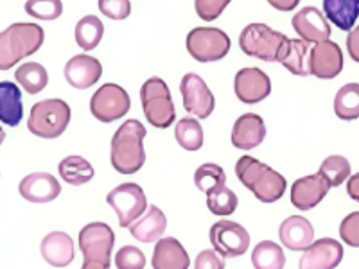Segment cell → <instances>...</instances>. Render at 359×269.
I'll return each instance as SVG.
<instances>
[{
  "mask_svg": "<svg viewBox=\"0 0 359 269\" xmlns=\"http://www.w3.org/2000/svg\"><path fill=\"white\" fill-rule=\"evenodd\" d=\"M146 126L137 118H130L111 137L110 160L118 174H135L144 167Z\"/></svg>",
  "mask_w": 359,
  "mask_h": 269,
  "instance_id": "cell-1",
  "label": "cell"
},
{
  "mask_svg": "<svg viewBox=\"0 0 359 269\" xmlns=\"http://www.w3.org/2000/svg\"><path fill=\"white\" fill-rule=\"evenodd\" d=\"M236 174L243 185L262 203H275L287 188L286 178L253 156H241L236 163Z\"/></svg>",
  "mask_w": 359,
  "mask_h": 269,
  "instance_id": "cell-2",
  "label": "cell"
},
{
  "mask_svg": "<svg viewBox=\"0 0 359 269\" xmlns=\"http://www.w3.org/2000/svg\"><path fill=\"white\" fill-rule=\"evenodd\" d=\"M43 40L45 33L40 25L25 22L9 25L0 33V70L13 69L20 60L40 50Z\"/></svg>",
  "mask_w": 359,
  "mask_h": 269,
  "instance_id": "cell-3",
  "label": "cell"
},
{
  "mask_svg": "<svg viewBox=\"0 0 359 269\" xmlns=\"http://www.w3.org/2000/svg\"><path fill=\"white\" fill-rule=\"evenodd\" d=\"M70 106L63 99H45L31 108L27 130L40 139H57L70 123Z\"/></svg>",
  "mask_w": 359,
  "mask_h": 269,
  "instance_id": "cell-4",
  "label": "cell"
},
{
  "mask_svg": "<svg viewBox=\"0 0 359 269\" xmlns=\"http://www.w3.org/2000/svg\"><path fill=\"white\" fill-rule=\"evenodd\" d=\"M140 102L147 123L158 130H168L176 118V108L168 83L160 78H149L140 88Z\"/></svg>",
  "mask_w": 359,
  "mask_h": 269,
  "instance_id": "cell-5",
  "label": "cell"
},
{
  "mask_svg": "<svg viewBox=\"0 0 359 269\" xmlns=\"http://www.w3.org/2000/svg\"><path fill=\"white\" fill-rule=\"evenodd\" d=\"M286 34L273 31L266 24H250L239 34V47L246 56L257 57L261 62H277Z\"/></svg>",
  "mask_w": 359,
  "mask_h": 269,
  "instance_id": "cell-6",
  "label": "cell"
},
{
  "mask_svg": "<svg viewBox=\"0 0 359 269\" xmlns=\"http://www.w3.org/2000/svg\"><path fill=\"white\" fill-rule=\"evenodd\" d=\"M229 50V34L217 27H194L187 34V53L200 63L219 62Z\"/></svg>",
  "mask_w": 359,
  "mask_h": 269,
  "instance_id": "cell-7",
  "label": "cell"
},
{
  "mask_svg": "<svg viewBox=\"0 0 359 269\" xmlns=\"http://www.w3.org/2000/svg\"><path fill=\"white\" fill-rule=\"evenodd\" d=\"M131 108L130 94L115 83H104L90 99V111L99 123L110 124L124 117Z\"/></svg>",
  "mask_w": 359,
  "mask_h": 269,
  "instance_id": "cell-8",
  "label": "cell"
},
{
  "mask_svg": "<svg viewBox=\"0 0 359 269\" xmlns=\"http://www.w3.org/2000/svg\"><path fill=\"white\" fill-rule=\"evenodd\" d=\"M107 201L117 214L118 224L123 228H130L147 210L146 194L137 184H121L108 192Z\"/></svg>",
  "mask_w": 359,
  "mask_h": 269,
  "instance_id": "cell-9",
  "label": "cell"
},
{
  "mask_svg": "<svg viewBox=\"0 0 359 269\" xmlns=\"http://www.w3.org/2000/svg\"><path fill=\"white\" fill-rule=\"evenodd\" d=\"M210 244L214 246V251H217L223 258L241 257L248 251L250 233L245 226L233 221L223 219L212 224L210 233H208Z\"/></svg>",
  "mask_w": 359,
  "mask_h": 269,
  "instance_id": "cell-10",
  "label": "cell"
},
{
  "mask_svg": "<svg viewBox=\"0 0 359 269\" xmlns=\"http://www.w3.org/2000/svg\"><path fill=\"white\" fill-rule=\"evenodd\" d=\"M115 233L107 223H90L79 232V249L85 261L110 264Z\"/></svg>",
  "mask_w": 359,
  "mask_h": 269,
  "instance_id": "cell-11",
  "label": "cell"
},
{
  "mask_svg": "<svg viewBox=\"0 0 359 269\" xmlns=\"http://www.w3.org/2000/svg\"><path fill=\"white\" fill-rule=\"evenodd\" d=\"M180 94L184 99V108L187 113L198 118H207L212 115L216 108V99L207 83L198 74H185L180 83Z\"/></svg>",
  "mask_w": 359,
  "mask_h": 269,
  "instance_id": "cell-12",
  "label": "cell"
},
{
  "mask_svg": "<svg viewBox=\"0 0 359 269\" xmlns=\"http://www.w3.org/2000/svg\"><path fill=\"white\" fill-rule=\"evenodd\" d=\"M233 90L237 99L245 104H257L271 94V81L268 74L257 67L241 69L233 79Z\"/></svg>",
  "mask_w": 359,
  "mask_h": 269,
  "instance_id": "cell-13",
  "label": "cell"
},
{
  "mask_svg": "<svg viewBox=\"0 0 359 269\" xmlns=\"http://www.w3.org/2000/svg\"><path fill=\"white\" fill-rule=\"evenodd\" d=\"M293 29L300 36V40L307 41V43H323L329 41L331 38V25L327 22L325 15L314 6H307V8L300 9L291 20Z\"/></svg>",
  "mask_w": 359,
  "mask_h": 269,
  "instance_id": "cell-14",
  "label": "cell"
},
{
  "mask_svg": "<svg viewBox=\"0 0 359 269\" xmlns=\"http://www.w3.org/2000/svg\"><path fill=\"white\" fill-rule=\"evenodd\" d=\"M343 261V246L336 239L323 237L304 251L298 269H334Z\"/></svg>",
  "mask_w": 359,
  "mask_h": 269,
  "instance_id": "cell-15",
  "label": "cell"
},
{
  "mask_svg": "<svg viewBox=\"0 0 359 269\" xmlns=\"http://www.w3.org/2000/svg\"><path fill=\"white\" fill-rule=\"evenodd\" d=\"M311 76L320 79H334L343 70V53L336 41L314 45L309 54Z\"/></svg>",
  "mask_w": 359,
  "mask_h": 269,
  "instance_id": "cell-16",
  "label": "cell"
},
{
  "mask_svg": "<svg viewBox=\"0 0 359 269\" xmlns=\"http://www.w3.org/2000/svg\"><path fill=\"white\" fill-rule=\"evenodd\" d=\"M18 192L29 203H50L62 192V185L49 172H33L27 174L18 185Z\"/></svg>",
  "mask_w": 359,
  "mask_h": 269,
  "instance_id": "cell-17",
  "label": "cell"
},
{
  "mask_svg": "<svg viewBox=\"0 0 359 269\" xmlns=\"http://www.w3.org/2000/svg\"><path fill=\"white\" fill-rule=\"evenodd\" d=\"M102 65L97 57L90 54H78L70 57L65 65V79L72 88L85 90L101 79Z\"/></svg>",
  "mask_w": 359,
  "mask_h": 269,
  "instance_id": "cell-18",
  "label": "cell"
},
{
  "mask_svg": "<svg viewBox=\"0 0 359 269\" xmlns=\"http://www.w3.org/2000/svg\"><path fill=\"white\" fill-rule=\"evenodd\" d=\"M329 188H331L329 184L318 172L306 176V178H300L291 185V203L298 210H311L318 203H322Z\"/></svg>",
  "mask_w": 359,
  "mask_h": 269,
  "instance_id": "cell-19",
  "label": "cell"
},
{
  "mask_svg": "<svg viewBox=\"0 0 359 269\" xmlns=\"http://www.w3.org/2000/svg\"><path fill=\"white\" fill-rule=\"evenodd\" d=\"M278 237L282 246H286L291 251H306L314 242V228L306 217L291 216L282 221Z\"/></svg>",
  "mask_w": 359,
  "mask_h": 269,
  "instance_id": "cell-20",
  "label": "cell"
},
{
  "mask_svg": "<svg viewBox=\"0 0 359 269\" xmlns=\"http://www.w3.org/2000/svg\"><path fill=\"white\" fill-rule=\"evenodd\" d=\"M41 257L54 268H67L76 255L72 237L65 232H50L43 237L40 246Z\"/></svg>",
  "mask_w": 359,
  "mask_h": 269,
  "instance_id": "cell-21",
  "label": "cell"
},
{
  "mask_svg": "<svg viewBox=\"0 0 359 269\" xmlns=\"http://www.w3.org/2000/svg\"><path fill=\"white\" fill-rule=\"evenodd\" d=\"M266 139V124L257 113H245L237 117L232 127V144L237 149H253Z\"/></svg>",
  "mask_w": 359,
  "mask_h": 269,
  "instance_id": "cell-22",
  "label": "cell"
},
{
  "mask_svg": "<svg viewBox=\"0 0 359 269\" xmlns=\"http://www.w3.org/2000/svg\"><path fill=\"white\" fill-rule=\"evenodd\" d=\"M153 269H189L191 258L187 249L175 237H163L153 251Z\"/></svg>",
  "mask_w": 359,
  "mask_h": 269,
  "instance_id": "cell-23",
  "label": "cell"
},
{
  "mask_svg": "<svg viewBox=\"0 0 359 269\" xmlns=\"http://www.w3.org/2000/svg\"><path fill=\"white\" fill-rule=\"evenodd\" d=\"M168 228V217L158 207H149L142 217L130 226V233L140 242H158Z\"/></svg>",
  "mask_w": 359,
  "mask_h": 269,
  "instance_id": "cell-24",
  "label": "cell"
},
{
  "mask_svg": "<svg viewBox=\"0 0 359 269\" xmlns=\"http://www.w3.org/2000/svg\"><path fill=\"white\" fill-rule=\"evenodd\" d=\"M309 43L300 38H287L286 43L282 45L277 62L286 67L294 76H311L309 70Z\"/></svg>",
  "mask_w": 359,
  "mask_h": 269,
  "instance_id": "cell-25",
  "label": "cell"
},
{
  "mask_svg": "<svg viewBox=\"0 0 359 269\" xmlns=\"http://www.w3.org/2000/svg\"><path fill=\"white\" fill-rule=\"evenodd\" d=\"M24 117L22 92L15 83L0 81V123L6 126H18Z\"/></svg>",
  "mask_w": 359,
  "mask_h": 269,
  "instance_id": "cell-26",
  "label": "cell"
},
{
  "mask_svg": "<svg viewBox=\"0 0 359 269\" xmlns=\"http://www.w3.org/2000/svg\"><path fill=\"white\" fill-rule=\"evenodd\" d=\"M323 15L336 27L351 33L359 17V0H325L323 2Z\"/></svg>",
  "mask_w": 359,
  "mask_h": 269,
  "instance_id": "cell-27",
  "label": "cell"
},
{
  "mask_svg": "<svg viewBox=\"0 0 359 269\" xmlns=\"http://www.w3.org/2000/svg\"><path fill=\"white\" fill-rule=\"evenodd\" d=\"M57 172H60L65 184L74 185V187L88 184L90 179L94 178V167L90 165L88 160L78 155L63 158L60 165H57Z\"/></svg>",
  "mask_w": 359,
  "mask_h": 269,
  "instance_id": "cell-28",
  "label": "cell"
},
{
  "mask_svg": "<svg viewBox=\"0 0 359 269\" xmlns=\"http://www.w3.org/2000/svg\"><path fill=\"white\" fill-rule=\"evenodd\" d=\"M15 79H17L18 85H20L27 94L34 95L40 94L41 90L47 86V83H49V74H47L45 67L40 65V63L29 62L18 67L17 72H15Z\"/></svg>",
  "mask_w": 359,
  "mask_h": 269,
  "instance_id": "cell-29",
  "label": "cell"
},
{
  "mask_svg": "<svg viewBox=\"0 0 359 269\" xmlns=\"http://www.w3.org/2000/svg\"><path fill=\"white\" fill-rule=\"evenodd\" d=\"M104 34V25L94 15H86L81 20L76 24L74 29V36H76V43L81 47L83 50H92L95 49L102 40Z\"/></svg>",
  "mask_w": 359,
  "mask_h": 269,
  "instance_id": "cell-30",
  "label": "cell"
},
{
  "mask_svg": "<svg viewBox=\"0 0 359 269\" xmlns=\"http://www.w3.org/2000/svg\"><path fill=\"white\" fill-rule=\"evenodd\" d=\"M252 264L255 269H284L286 255L273 241H261L252 251Z\"/></svg>",
  "mask_w": 359,
  "mask_h": 269,
  "instance_id": "cell-31",
  "label": "cell"
},
{
  "mask_svg": "<svg viewBox=\"0 0 359 269\" xmlns=\"http://www.w3.org/2000/svg\"><path fill=\"white\" fill-rule=\"evenodd\" d=\"M334 113L341 120L359 118V83H347L334 97Z\"/></svg>",
  "mask_w": 359,
  "mask_h": 269,
  "instance_id": "cell-32",
  "label": "cell"
},
{
  "mask_svg": "<svg viewBox=\"0 0 359 269\" xmlns=\"http://www.w3.org/2000/svg\"><path fill=\"white\" fill-rule=\"evenodd\" d=\"M175 139L180 146L184 147L185 151H200L205 140L203 127H201V124L198 123L196 118H180L178 123H176Z\"/></svg>",
  "mask_w": 359,
  "mask_h": 269,
  "instance_id": "cell-33",
  "label": "cell"
},
{
  "mask_svg": "<svg viewBox=\"0 0 359 269\" xmlns=\"http://www.w3.org/2000/svg\"><path fill=\"white\" fill-rule=\"evenodd\" d=\"M318 174L325 179L329 187H339L343 181H347L351 178V163L345 156H327L322 165H320Z\"/></svg>",
  "mask_w": 359,
  "mask_h": 269,
  "instance_id": "cell-34",
  "label": "cell"
},
{
  "mask_svg": "<svg viewBox=\"0 0 359 269\" xmlns=\"http://www.w3.org/2000/svg\"><path fill=\"white\" fill-rule=\"evenodd\" d=\"M194 184L205 194L217 191V188L226 187V174L224 169L217 163H203L194 172Z\"/></svg>",
  "mask_w": 359,
  "mask_h": 269,
  "instance_id": "cell-35",
  "label": "cell"
},
{
  "mask_svg": "<svg viewBox=\"0 0 359 269\" xmlns=\"http://www.w3.org/2000/svg\"><path fill=\"white\" fill-rule=\"evenodd\" d=\"M237 203H239V201H237L236 192L229 187L217 188V191L207 194V207L214 216H232V214L236 212Z\"/></svg>",
  "mask_w": 359,
  "mask_h": 269,
  "instance_id": "cell-36",
  "label": "cell"
},
{
  "mask_svg": "<svg viewBox=\"0 0 359 269\" xmlns=\"http://www.w3.org/2000/svg\"><path fill=\"white\" fill-rule=\"evenodd\" d=\"M25 11L38 20H56L62 17L63 4L60 0H29Z\"/></svg>",
  "mask_w": 359,
  "mask_h": 269,
  "instance_id": "cell-37",
  "label": "cell"
},
{
  "mask_svg": "<svg viewBox=\"0 0 359 269\" xmlns=\"http://www.w3.org/2000/svg\"><path fill=\"white\" fill-rule=\"evenodd\" d=\"M115 268L117 269H144L146 255L137 246H123L115 253Z\"/></svg>",
  "mask_w": 359,
  "mask_h": 269,
  "instance_id": "cell-38",
  "label": "cell"
},
{
  "mask_svg": "<svg viewBox=\"0 0 359 269\" xmlns=\"http://www.w3.org/2000/svg\"><path fill=\"white\" fill-rule=\"evenodd\" d=\"M339 237L345 244L359 248V212L348 214L339 224Z\"/></svg>",
  "mask_w": 359,
  "mask_h": 269,
  "instance_id": "cell-39",
  "label": "cell"
},
{
  "mask_svg": "<svg viewBox=\"0 0 359 269\" xmlns=\"http://www.w3.org/2000/svg\"><path fill=\"white\" fill-rule=\"evenodd\" d=\"M99 11L111 20H124L130 17V0H99Z\"/></svg>",
  "mask_w": 359,
  "mask_h": 269,
  "instance_id": "cell-40",
  "label": "cell"
},
{
  "mask_svg": "<svg viewBox=\"0 0 359 269\" xmlns=\"http://www.w3.org/2000/svg\"><path fill=\"white\" fill-rule=\"evenodd\" d=\"M226 6H229V0H196L194 9L201 20L212 22L226 9Z\"/></svg>",
  "mask_w": 359,
  "mask_h": 269,
  "instance_id": "cell-41",
  "label": "cell"
},
{
  "mask_svg": "<svg viewBox=\"0 0 359 269\" xmlns=\"http://www.w3.org/2000/svg\"><path fill=\"white\" fill-rule=\"evenodd\" d=\"M194 269H224V258L214 249H203L198 253Z\"/></svg>",
  "mask_w": 359,
  "mask_h": 269,
  "instance_id": "cell-42",
  "label": "cell"
},
{
  "mask_svg": "<svg viewBox=\"0 0 359 269\" xmlns=\"http://www.w3.org/2000/svg\"><path fill=\"white\" fill-rule=\"evenodd\" d=\"M347 50H348V56H351L355 63H359V25L352 29L351 33H348Z\"/></svg>",
  "mask_w": 359,
  "mask_h": 269,
  "instance_id": "cell-43",
  "label": "cell"
},
{
  "mask_svg": "<svg viewBox=\"0 0 359 269\" xmlns=\"http://www.w3.org/2000/svg\"><path fill=\"white\" fill-rule=\"evenodd\" d=\"M347 194L352 198V200L359 203V172L358 174H352L351 178H348Z\"/></svg>",
  "mask_w": 359,
  "mask_h": 269,
  "instance_id": "cell-44",
  "label": "cell"
},
{
  "mask_svg": "<svg viewBox=\"0 0 359 269\" xmlns=\"http://www.w3.org/2000/svg\"><path fill=\"white\" fill-rule=\"evenodd\" d=\"M269 6L278 11H291L298 6V0H269Z\"/></svg>",
  "mask_w": 359,
  "mask_h": 269,
  "instance_id": "cell-45",
  "label": "cell"
},
{
  "mask_svg": "<svg viewBox=\"0 0 359 269\" xmlns=\"http://www.w3.org/2000/svg\"><path fill=\"white\" fill-rule=\"evenodd\" d=\"M81 269H110V264H104V262H95V261H83Z\"/></svg>",
  "mask_w": 359,
  "mask_h": 269,
  "instance_id": "cell-46",
  "label": "cell"
},
{
  "mask_svg": "<svg viewBox=\"0 0 359 269\" xmlns=\"http://www.w3.org/2000/svg\"><path fill=\"white\" fill-rule=\"evenodd\" d=\"M6 140V131L2 130V126H0V146H2V142Z\"/></svg>",
  "mask_w": 359,
  "mask_h": 269,
  "instance_id": "cell-47",
  "label": "cell"
}]
</instances>
